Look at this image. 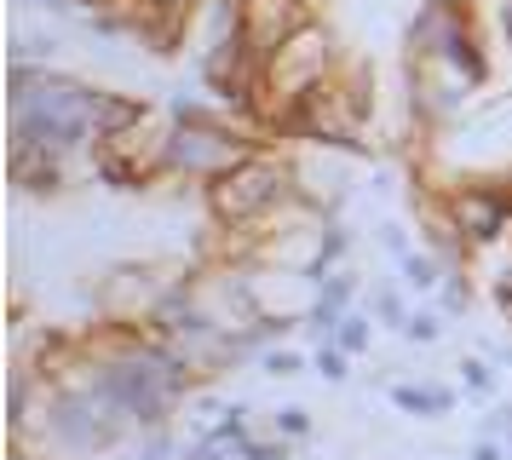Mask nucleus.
<instances>
[{
	"instance_id": "nucleus-25",
	"label": "nucleus",
	"mask_w": 512,
	"mask_h": 460,
	"mask_svg": "<svg viewBox=\"0 0 512 460\" xmlns=\"http://www.w3.org/2000/svg\"><path fill=\"white\" fill-rule=\"evenodd\" d=\"M472 460H512V449L501 437H472Z\"/></svg>"
},
{
	"instance_id": "nucleus-17",
	"label": "nucleus",
	"mask_w": 512,
	"mask_h": 460,
	"mask_svg": "<svg viewBox=\"0 0 512 460\" xmlns=\"http://www.w3.org/2000/svg\"><path fill=\"white\" fill-rule=\"evenodd\" d=\"M208 437L219 443V449H231V455H236V443H242V437H254V432H248V409H242V403H231V409H225V420H219Z\"/></svg>"
},
{
	"instance_id": "nucleus-4",
	"label": "nucleus",
	"mask_w": 512,
	"mask_h": 460,
	"mask_svg": "<svg viewBox=\"0 0 512 460\" xmlns=\"http://www.w3.org/2000/svg\"><path fill=\"white\" fill-rule=\"evenodd\" d=\"M409 58H432V64L455 69L466 87H478L489 75L484 41H478V23L466 0H426L409 23Z\"/></svg>"
},
{
	"instance_id": "nucleus-28",
	"label": "nucleus",
	"mask_w": 512,
	"mask_h": 460,
	"mask_svg": "<svg viewBox=\"0 0 512 460\" xmlns=\"http://www.w3.org/2000/svg\"><path fill=\"white\" fill-rule=\"evenodd\" d=\"M501 29H507V46H512V0H501Z\"/></svg>"
},
{
	"instance_id": "nucleus-10",
	"label": "nucleus",
	"mask_w": 512,
	"mask_h": 460,
	"mask_svg": "<svg viewBox=\"0 0 512 460\" xmlns=\"http://www.w3.org/2000/svg\"><path fill=\"white\" fill-rule=\"evenodd\" d=\"M12 184L24 196H52L70 184V156H52V150H35V144H12Z\"/></svg>"
},
{
	"instance_id": "nucleus-20",
	"label": "nucleus",
	"mask_w": 512,
	"mask_h": 460,
	"mask_svg": "<svg viewBox=\"0 0 512 460\" xmlns=\"http://www.w3.org/2000/svg\"><path fill=\"white\" fill-rule=\"evenodd\" d=\"M236 460H288V449H282V437H242Z\"/></svg>"
},
{
	"instance_id": "nucleus-24",
	"label": "nucleus",
	"mask_w": 512,
	"mask_h": 460,
	"mask_svg": "<svg viewBox=\"0 0 512 460\" xmlns=\"http://www.w3.org/2000/svg\"><path fill=\"white\" fill-rule=\"evenodd\" d=\"M466 299H472V294H466V276L449 271V282L438 288V305H443V311H466Z\"/></svg>"
},
{
	"instance_id": "nucleus-1",
	"label": "nucleus",
	"mask_w": 512,
	"mask_h": 460,
	"mask_svg": "<svg viewBox=\"0 0 512 460\" xmlns=\"http://www.w3.org/2000/svg\"><path fill=\"white\" fill-rule=\"evenodd\" d=\"M6 104H12V144H35L52 156H75L93 150V110H98V87L52 75L41 64H12L6 75Z\"/></svg>"
},
{
	"instance_id": "nucleus-29",
	"label": "nucleus",
	"mask_w": 512,
	"mask_h": 460,
	"mask_svg": "<svg viewBox=\"0 0 512 460\" xmlns=\"http://www.w3.org/2000/svg\"><path fill=\"white\" fill-rule=\"evenodd\" d=\"M495 179H501V190H507V202H512V167L507 173H495Z\"/></svg>"
},
{
	"instance_id": "nucleus-5",
	"label": "nucleus",
	"mask_w": 512,
	"mask_h": 460,
	"mask_svg": "<svg viewBox=\"0 0 512 460\" xmlns=\"http://www.w3.org/2000/svg\"><path fill=\"white\" fill-rule=\"evenodd\" d=\"M259 144L254 138H242L236 127L225 121H213V115H196V110H179L173 121V138H167V179H225L231 167L254 156Z\"/></svg>"
},
{
	"instance_id": "nucleus-13",
	"label": "nucleus",
	"mask_w": 512,
	"mask_h": 460,
	"mask_svg": "<svg viewBox=\"0 0 512 460\" xmlns=\"http://www.w3.org/2000/svg\"><path fill=\"white\" fill-rule=\"evenodd\" d=\"M403 265V282L415 288V294H438L443 282H449V265H443L438 253H409V259H397Z\"/></svg>"
},
{
	"instance_id": "nucleus-19",
	"label": "nucleus",
	"mask_w": 512,
	"mask_h": 460,
	"mask_svg": "<svg viewBox=\"0 0 512 460\" xmlns=\"http://www.w3.org/2000/svg\"><path fill=\"white\" fill-rule=\"evenodd\" d=\"M461 386L472 391V397H489V391H495V368H489L478 351H472V357H461Z\"/></svg>"
},
{
	"instance_id": "nucleus-21",
	"label": "nucleus",
	"mask_w": 512,
	"mask_h": 460,
	"mask_svg": "<svg viewBox=\"0 0 512 460\" xmlns=\"http://www.w3.org/2000/svg\"><path fill=\"white\" fill-rule=\"evenodd\" d=\"M403 334H409L415 345H438V340H443V317H438V311H415Z\"/></svg>"
},
{
	"instance_id": "nucleus-6",
	"label": "nucleus",
	"mask_w": 512,
	"mask_h": 460,
	"mask_svg": "<svg viewBox=\"0 0 512 460\" xmlns=\"http://www.w3.org/2000/svg\"><path fill=\"white\" fill-rule=\"evenodd\" d=\"M167 138H173V121L144 110L127 133L93 144V173L116 190H150L156 179H167Z\"/></svg>"
},
{
	"instance_id": "nucleus-12",
	"label": "nucleus",
	"mask_w": 512,
	"mask_h": 460,
	"mask_svg": "<svg viewBox=\"0 0 512 460\" xmlns=\"http://www.w3.org/2000/svg\"><path fill=\"white\" fill-rule=\"evenodd\" d=\"M150 110V104H139V98H127V92H98V110H93V133L98 138H116L127 133L139 115Z\"/></svg>"
},
{
	"instance_id": "nucleus-16",
	"label": "nucleus",
	"mask_w": 512,
	"mask_h": 460,
	"mask_svg": "<svg viewBox=\"0 0 512 460\" xmlns=\"http://www.w3.org/2000/svg\"><path fill=\"white\" fill-rule=\"evenodd\" d=\"M369 317L386 322V328H409V317H415V311L403 305V294H397V288H380V294L369 299Z\"/></svg>"
},
{
	"instance_id": "nucleus-22",
	"label": "nucleus",
	"mask_w": 512,
	"mask_h": 460,
	"mask_svg": "<svg viewBox=\"0 0 512 460\" xmlns=\"http://www.w3.org/2000/svg\"><path fill=\"white\" fill-rule=\"evenodd\" d=\"M277 437H311V414L300 409V403H288V409H277Z\"/></svg>"
},
{
	"instance_id": "nucleus-27",
	"label": "nucleus",
	"mask_w": 512,
	"mask_h": 460,
	"mask_svg": "<svg viewBox=\"0 0 512 460\" xmlns=\"http://www.w3.org/2000/svg\"><path fill=\"white\" fill-rule=\"evenodd\" d=\"M380 242H386V248H392V259H409V236H403V230H380Z\"/></svg>"
},
{
	"instance_id": "nucleus-15",
	"label": "nucleus",
	"mask_w": 512,
	"mask_h": 460,
	"mask_svg": "<svg viewBox=\"0 0 512 460\" xmlns=\"http://www.w3.org/2000/svg\"><path fill=\"white\" fill-rule=\"evenodd\" d=\"M259 368H265L271 380H294V374L311 368V357H305V351H288V345H265V351H259Z\"/></svg>"
},
{
	"instance_id": "nucleus-8",
	"label": "nucleus",
	"mask_w": 512,
	"mask_h": 460,
	"mask_svg": "<svg viewBox=\"0 0 512 460\" xmlns=\"http://www.w3.org/2000/svg\"><path fill=\"white\" fill-rule=\"evenodd\" d=\"M443 202H449V219L461 225L472 253H484L512 236V202H507V190H501V179H472L461 190H449Z\"/></svg>"
},
{
	"instance_id": "nucleus-3",
	"label": "nucleus",
	"mask_w": 512,
	"mask_h": 460,
	"mask_svg": "<svg viewBox=\"0 0 512 460\" xmlns=\"http://www.w3.org/2000/svg\"><path fill=\"white\" fill-rule=\"evenodd\" d=\"M294 196H300V184H294V173H288V161L254 150L242 167H231L225 179L208 184V213L219 219V225L259 230L271 213H282V207L294 202Z\"/></svg>"
},
{
	"instance_id": "nucleus-2",
	"label": "nucleus",
	"mask_w": 512,
	"mask_h": 460,
	"mask_svg": "<svg viewBox=\"0 0 512 460\" xmlns=\"http://www.w3.org/2000/svg\"><path fill=\"white\" fill-rule=\"evenodd\" d=\"M334 81V35L323 23H305L300 35L265 58V81H259V104H254V121L265 127H282V115H294L311 98Z\"/></svg>"
},
{
	"instance_id": "nucleus-23",
	"label": "nucleus",
	"mask_w": 512,
	"mask_h": 460,
	"mask_svg": "<svg viewBox=\"0 0 512 460\" xmlns=\"http://www.w3.org/2000/svg\"><path fill=\"white\" fill-rule=\"evenodd\" d=\"M47 58H52V41H41V35L12 41V64H41V69H47Z\"/></svg>"
},
{
	"instance_id": "nucleus-9",
	"label": "nucleus",
	"mask_w": 512,
	"mask_h": 460,
	"mask_svg": "<svg viewBox=\"0 0 512 460\" xmlns=\"http://www.w3.org/2000/svg\"><path fill=\"white\" fill-rule=\"evenodd\" d=\"M305 23H317L311 12V0H242V29H248V41L271 58L288 35H300Z\"/></svg>"
},
{
	"instance_id": "nucleus-7",
	"label": "nucleus",
	"mask_w": 512,
	"mask_h": 460,
	"mask_svg": "<svg viewBox=\"0 0 512 460\" xmlns=\"http://www.w3.org/2000/svg\"><path fill=\"white\" fill-rule=\"evenodd\" d=\"M47 432L70 455H104V449H116L121 437H127V426L87 386H52L47 391Z\"/></svg>"
},
{
	"instance_id": "nucleus-26",
	"label": "nucleus",
	"mask_w": 512,
	"mask_h": 460,
	"mask_svg": "<svg viewBox=\"0 0 512 460\" xmlns=\"http://www.w3.org/2000/svg\"><path fill=\"white\" fill-rule=\"evenodd\" d=\"M225 455H231V449H219L213 437H190L185 443V460H225Z\"/></svg>"
},
{
	"instance_id": "nucleus-18",
	"label": "nucleus",
	"mask_w": 512,
	"mask_h": 460,
	"mask_svg": "<svg viewBox=\"0 0 512 460\" xmlns=\"http://www.w3.org/2000/svg\"><path fill=\"white\" fill-rule=\"evenodd\" d=\"M311 368L323 374L328 386H340V380L351 374V351H340V345H317V351H311Z\"/></svg>"
},
{
	"instance_id": "nucleus-11",
	"label": "nucleus",
	"mask_w": 512,
	"mask_h": 460,
	"mask_svg": "<svg viewBox=\"0 0 512 460\" xmlns=\"http://www.w3.org/2000/svg\"><path fill=\"white\" fill-rule=\"evenodd\" d=\"M386 397H392L403 414H415V420H443V414H455V403H461L449 386H409V380L392 386Z\"/></svg>"
},
{
	"instance_id": "nucleus-14",
	"label": "nucleus",
	"mask_w": 512,
	"mask_h": 460,
	"mask_svg": "<svg viewBox=\"0 0 512 460\" xmlns=\"http://www.w3.org/2000/svg\"><path fill=\"white\" fill-rule=\"evenodd\" d=\"M369 340H374V317H369V311H346V317H340V328H334V345H340V351H351V357H363V351H369Z\"/></svg>"
}]
</instances>
